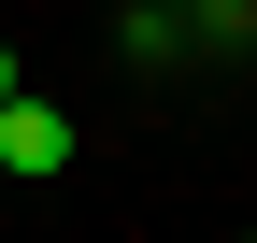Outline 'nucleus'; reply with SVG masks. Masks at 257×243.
<instances>
[{"mask_svg": "<svg viewBox=\"0 0 257 243\" xmlns=\"http://www.w3.org/2000/svg\"><path fill=\"white\" fill-rule=\"evenodd\" d=\"M0 172H15V186H43V172H72V114L15 86V100H0Z\"/></svg>", "mask_w": 257, "mask_h": 243, "instance_id": "1", "label": "nucleus"}, {"mask_svg": "<svg viewBox=\"0 0 257 243\" xmlns=\"http://www.w3.org/2000/svg\"><path fill=\"white\" fill-rule=\"evenodd\" d=\"M114 43H128V72H172V57H186V15H172V0H128Z\"/></svg>", "mask_w": 257, "mask_h": 243, "instance_id": "2", "label": "nucleus"}, {"mask_svg": "<svg viewBox=\"0 0 257 243\" xmlns=\"http://www.w3.org/2000/svg\"><path fill=\"white\" fill-rule=\"evenodd\" d=\"M15 86H29V72H15V43H0V100H15Z\"/></svg>", "mask_w": 257, "mask_h": 243, "instance_id": "3", "label": "nucleus"}, {"mask_svg": "<svg viewBox=\"0 0 257 243\" xmlns=\"http://www.w3.org/2000/svg\"><path fill=\"white\" fill-rule=\"evenodd\" d=\"M172 15H186V0H172Z\"/></svg>", "mask_w": 257, "mask_h": 243, "instance_id": "4", "label": "nucleus"}]
</instances>
